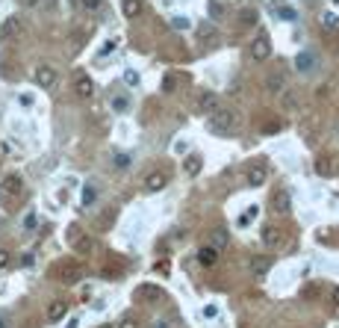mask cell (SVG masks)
Returning <instances> with one entry per match:
<instances>
[{"label": "cell", "instance_id": "6da1fadb", "mask_svg": "<svg viewBox=\"0 0 339 328\" xmlns=\"http://www.w3.org/2000/svg\"><path fill=\"white\" fill-rule=\"evenodd\" d=\"M210 124H212L215 133H233V130H236V113H233V110L218 106V110L210 116Z\"/></svg>", "mask_w": 339, "mask_h": 328}, {"label": "cell", "instance_id": "7a4b0ae2", "mask_svg": "<svg viewBox=\"0 0 339 328\" xmlns=\"http://www.w3.org/2000/svg\"><path fill=\"white\" fill-rule=\"evenodd\" d=\"M56 278L62 284H77L83 278V266L80 263H74V260H65V263L56 269Z\"/></svg>", "mask_w": 339, "mask_h": 328}, {"label": "cell", "instance_id": "3957f363", "mask_svg": "<svg viewBox=\"0 0 339 328\" xmlns=\"http://www.w3.org/2000/svg\"><path fill=\"white\" fill-rule=\"evenodd\" d=\"M269 53H271V42H269V35L260 33L257 39L251 42V59H254V62H266V59H269Z\"/></svg>", "mask_w": 339, "mask_h": 328}, {"label": "cell", "instance_id": "277c9868", "mask_svg": "<svg viewBox=\"0 0 339 328\" xmlns=\"http://www.w3.org/2000/svg\"><path fill=\"white\" fill-rule=\"evenodd\" d=\"M195 35H198L201 45H207V47H215V45H218V30H215V24H212V21H204L198 27V33H195Z\"/></svg>", "mask_w": 339, "mask_h": 328}, {"label": "cell", "instance_id": "5b68a950", "mask_svg": "<svg viewBox=\"0 0 339 328\" xmlns=\"http://www.w3.org/2000/svg\"><path fill=\"white\" fill-rule=\"evenodd\" d=\"M33 77H35V83H38L42 89H50V86H56V68H53V65H38Z\"/></svg>", "mask_w": 339, "mask_h": 328}, {"label": "cell", "instance_id": "8992f818", "mask_svg": "<svg viewBox=\"0 0 339 328\" xmlns=\"http://www.w3.org/2000/svg\"><path fill=\"white\" fill-rule=\"evenodd\" d=\"M21 30H24V21L18 18V15H12V18H6L0 35H3V42H12V39H18V35H21Z\"/></svg>", "mask_w": 339, "mask_h": 328}, {"label": "cell", "instance_id": "52a82bcc", "mask_svg": "<svg viewBox=\"0 0 339 328\" xmlns=\"http://www.w3.org/2000/svg\"><path fill=\"white\" fill-rule=\"evenodd\" d=\"M218 106H222V104H218V95H215V92H204L198 98V113H201V116H212Z\"/></svg>", "mask_w": 339, "mask_h": 328}, {"label": "cell", "instance_id": "ba28073f", "mask_svg": "<svg viewBox=\"0 0 339 328\" xmlns=\"http://www.w3.org/2000/svg\"><path fill=\"white\" fill-rule=\"evenodd\" d=\"M271 210L277 213V216H289V210H292L289 192H274V195H271Z\"/></svg>", "mask_w": 339, "mask_h": 328}, {"label": "cell", "instance_id": "9c48e42d", "mask_svg": "<svg viewBox=\"0 0 339 328\" xmlns=\"http://www.w3.org/2000/svg\"><path fill=\"white\" fill-rule=\"evenodd\" d=\"M74 92H77V98H92L94 95V83L89 74H77L74 77Z\"/></svg>", "mask_w": 339, "mask_h": 328}, {"label": "cell", "instance_id": "30bf717a", "mask_svg": "<svg viewBox=\"0 0 339 328\" xmlns=\"http://www.w3.org/2000/svg\"><path fill=\"white\" fill-rule=\"evenodd\" d=\"M21 189H24V180L18 175H6L0 180V192H3V195H18Z\"/></svg>", "mask_w": 339, "mask_h": 328}, {"label": "cell", "instance_id": "8fae6325", "mask_svg": "<svg viewBox=\"0 0 339 328\" xmlns=\"http://www.w3.org/2000/svg\"><path fill=\"white\" fill-rule=\"evenodd\" d=\"M165 184H168V175H165V172H151V175L145 177V192H159Z\"/></svg>", "mask_w": 339, "mask_h": 328}, {"label": "cell", "instance_id": "7c38bea8", "mask_svg": "<svg viewBox=\"0 0 339 328\" xmlns=\"http://www.w3.org/2000/svg\"><path fill=\"white\" fill-rule=\"evenodd\" d=\"M283 231L281 228H266V231H263V243H266V246L269 248H281L283 246Z\"/></svg>", "mask_w": 339, "mask_h": 328}, {"label": "cell", "instance_id": "4fadbf2b", "mask_svg": "<svg viewBox=\"0 0 339 328\" xmlns=\"http://www.w3.org/2000/svg\"><path fill=\"white\" fill-rule=\"evenodd\" d=\"M198 263H201V266H207V269H210V266H215V263H218V248L204 246L198 251Z\"/></svg>", "mask_w": 339, "mask_h": 328}, {"label": "cell", "instance_id": "5bb4252c", "mask_svg": "<svg viewBox=\"0 0 339 328\" xmlns=\"http://www.w3.org/2000/svg\"><path fill=\"white\" fill-rule=\"evenodd\" d=\"M139 299H145V302H159V299H163V287H156V284H142Z\"/></svg>", "mask_w": 339, "mask_h": 328}, {"label": "cell", "instance_id": "9a60e30c", "mask_svg": "<svg viewBox=\"0 0 339 328\" xmlns=\"http://www.w3.org/2000/svg\"><path fill=\"white\" fill-rule=\"evenodd\" d=\"M142 9H145L142 0H121V12H124V18H139Z\"/></svg>", "mask_w": 339, "mask_h": 328}, {"label": "cell", "instance_id": "2e32d148", "mask_svg": "<svg viewBox=\"0 0 339 328\" xmlns=\"http://www.w3.org/2000/svg\"><path fill=\"white\" fill-rule=\"evenodd\" d=\"M65 314H68V305H65V302H53V305L47 307V319H50V322L65 319Z\"/></svg>", "mask_w": 339, "mask_h": 328}, {"label": "cell", "instance_id": "e0dca14e", "mask_svg": "<svg viewBox=\"0 0 339 328\" xmlns=\"http://www.w3.org/2000/svg\"><path fill=\"white\" fill-rule=\"evenodd\" d=\"M269 269H271V260H269V258H254V260H251V275L263 278V275H266Z\"/></svg>", "mask_w": 339, "mask_h": 328}, {"label": "cell", "instance_id": "ac0fdd59", "mask_svg": "<svg viewBox=\"0 0 339 328\" xmlns=\"http://www.w3.org/2000/svg\"><path fill=\"white\" fill-rule=\"evenodd\" d=\"M263 184H266V169H260V166L248 169V187H263Z\"/></svg>", "mask_w": 339, "mask_h": 328}, {"label": "cell", "instance_id": "d6986e66", "mask_svg": "<svg viewBox=\"0 0 339 328\" xmlns=\"http://www.w3.org/2000/svg\"><path fill=\"white\" fill-rule=\"evenodd\" d=\"M210 240H212V248H227V243H230V236H227L224 228H212Z\"/></svg>", "mask_w": 339, "mask_h": 328}, {"label": "cell", "instance_id": "ffe728a7", "mask_svg": "<svg viewBox=\"0 0 339 328\" xmlns=\"http://www.w3.org/2000/svg\"><path fill=\"white\" fill-rule=\"evenodd\" d=\"M257 21H260L257 9H251V6H245V9L239 12V27H254Z\"/></svg>", "mask_w": 339, "mask_h": 328}, {"label": "cell", "instance_id": "44dd1931", "mask_svg": "<svg viewBox=\"0 0 339 328\" xmlns=\"http://www.w3.org/2000/svg\"><path fill=\"white\" fill-rule=\"evenodd\" d=\"M210 15H212V21H222L224 15H227V6L218 3V0H210Z\"/></svg>", "mask_w": 339, "mask_h": 328}, {"label": "cell", "instance_id": "7402d4cb", "mask_svg": "<svg viewBox=\"0 0 339 328\" xmlns=\"http://www.w3.org/2000/svg\"><path fill=\"white\" fill-rule=\"evenodd\" d=\"M266 89H269V92H281L283 89V74H269V77H266Z\"/></svg>", "mask_w": 339, "mask_h": 328}, {"label": "cell", "instance_id": "603a6c76", "mask_svg": "<svg viewBox=\"0 0 339 328\" xmlns=\"http://www.w3.org/2000/svg\"><path fill=\"white\" fill-rule=\"evenodd\" d=\"M336 15H333V12H325V15H322V30H325V33H333V30H336Z\"/></svg>", "mask_w": 339, "mask_h": 328}, {"label": "cell", "instance_id": "cb8c5ba5", "mask_svg": "<svg viewBox=\"0 0 339 328\" xmlns=\"http://www.w3.org/2000/svg\"><path fill=\"white\" fill-rule=\"evenodd\" d=\"M183 169H186V175H198L201 172V157H186V163H183Z\"/></svg>", "mask_w": 339, "mask_h": 328}, {"label": "cell", "instance_id": "d4e9b609", "mask_svg": "<svg viewBox=\"0 0 339 328\" xmlns=\"http://www.w3.org/2000/svg\"><path fill=\"white\" fill-rule=\"evenodd\" d=\"M257 213H260V207H248V210L242 213V216H239V225L245 228L248 222H254V219H257Z\"/></svg>", "mask_w": 339, "mask_h": 328}, {"label": "cell", "instance_id": "484cf974", "mask_svg": "<svg viewBox=\"0 0 339 328\" xmlns=\"http://www.w3.org/2000/svg\"><path fill=\"white\" fill-rule=\"evenodd\" d=\"M295 65H298V71H310L313 68V57H310V53H301V57L295 59Z\"/></svg>", "mask_w": 339, "mask_h": 328}, {"label": "cell", "instance_id": "4316f807", "mask_svg": "<svg viewBox=\"0 0 339 328\" xmlns=\"http://www.w3.org/2000/svg\"><path fill=\"white\" fill-rule=\"evenodd\" d=\"M316 172H318V175H330V172H333L328 157H318V160H316Z\"/></svg>", "mask_w": 339, "mask_h": 328}, {"label": "cell", "instance_id": "83f0119b", "mask_svg": "<svg viewBox=\"0 0 339 328\" xmlns=\"http://www.w3.org/2000/svg\"><path fill=\"white\" fill-rule=\"evenodd\" d=\"M163 89H165V92H174V89H177V74H165Z\"/></svg>", "mask_w": 339, "mask_h": 328}, {"label": "cell", "instance_id": "f1b7e54d", "mask_svg": "<svg viewBox=\"0 0 339 328\" xmlns=\"http://www.w3.org/2000/svg\"><path fill=\"white\" fill-rule=\"evenodd\" d=\"M94 198H97V189H94V187H86V189H83V204H92Z\"/></svg>", "mask_w": 339, "mask_h": 328}, {"label": "cell", "instance_id": "f546056e", "mask_svg": "<svg viewBox=\"0 0 339 328\" xmlns=\"http://www.w3.org/2000/svg\"><path fill=\"white\" fill-rule=\"evenodd\" d=\"M118 328H139V322H136L133 317H124L121 322H118Z\"/></svg>", "mask_w": 339, "mask_h": 328}, {"label": "cell", "instance_id": "4dcf8cb0", "mask_svg": "<svg viewBox=\"0 0 339 328\" xmlns=\"http://www.w3.org/2000/svg\"><path fill=\"white\" fill-rule=\"evenodd\" d=\"M112 106H115L118 113H124V110H127V98H121V95H118L115 101H112Z\"/></svg>", "mask_w": 339, "mask_h": 328}, {"label": "cell", "instance_id": "1f68e13d", "mask_svg": "<svg viewBox=\"0 0 339 328\" xmlns=\"http://www.w3.org/2000/svg\"><path fill=\"white\" fill-rule=\"evenodd\" d=\"M171 27H174V30H186V27H189V18H174V21H171Z\"/></svg>", "mask_w": 339, "mask_h": 328}, {"label": "cell", "instance_id": "d6a6232c", "mask_svg": "<svg viewBox=\"0 0 339 328\" xmlns=\"http://www.w3.org/2000/svg\"><path fill=\"white\" fill-rule=\"evenodd\" d=\"M124 80H127L130 86H139V74H136V71H127V74H124Z\"/></svg>", "mask_w": 339, "mask_h": 328}, {"label": "cell", "instance_id": "836d02e7", "mask_svg": "<svg viewBox=\"0 0 339 328\" xmlns=\"http://www.w3.org/2000/svg\"><path fill=\"white\" fill-rule=\"evenodd\" d=\"M83 6L89 12H94V9H101V0H83Z\"/></svg>", "mask_w": 339, "mask_h": 328}, {"label": "cell", "instance_id": "e575fe53", "mask_svg": "<svg viewBox=\"0 0 339 328\" xmlns=\"http://www.w3.org/2000/svg\"><path fill=\"white\" fill-rule=\"evenodd\" d=\"M215 314H218V307H215V305H207V307H204V317H207V319H212Z\"/></svg>", "mask_w": 339, "mask_h": 328}, {"label": "cell", "instance_id": "d590c367", "mask_svg": "<svg viewBox=\"0 0 339 328\" xmlns=\"http://www.w3.org/2000/svg\"><path fill=\"white\" fill-rule=\"evenodd\" d=\"M35 225H38V219H35L33 213H30V216H27V219H24V228H35Z\"/></svg>", "mask_w": 339, "mask_h": 328}, {"label": "cell", "instance_id": "8d00e7d4", "mask_svg": "<svg viewBox=\"0 0 339 328\" xmlns=\"http://www.w3.org/2000/svg\"><path fill=\"white\" fill-rule=\"evenodd\" d=\"M6 263H9V251H6V248H0V269H3Z\"/></svg>", "mask_w": 339, "mask_h": 328}, {"label": "cell", "instance_id": "74e56055", "mask_svg": "<svg viewBox=\"0 0 339 328\" xmlns=\"http://www.w3.org/2000/svg\"><path fill=\"white\" fill-rule=\"evenodd\" d=\"M263 130H266V133H281V130H283V124H266Z\"/></svg>", "mask_w": 339, "mask_h": 328}, {"label": "cell", "instance_id": "f35d334b", "mask_svg": "<svg viewBox=\"0 0 339 328\" xmlns=\"http://www.w3.org/2000/svg\"><path fill=\"white\" fill-rule=\"evenodd\" d=\"M112 50H115V42H106V45H104V50H101V57H106V53H112Z\"/></svg>", "mask_w": 339, "mask_h": 328}, {"label": "cell", "instance_id": "ab89813d", "mask_svg": "<svg viewBox=\"0 0 339 328\" xmlns=\"http://www.w3.org/2000/svg\"><path fill=\"white\" fill-rule=\"evenodd\" d=\"M174 154H186V142H183V139L174 142Z\"/></svg>", "mask_w": 339, "mask_h": 328}, {"label": "cell", "instance_id": "60d3db41", "mask_svg": "<svg viewBox=\"0 0 339 328\" xmlns=\"http://www.w3.org/2000/svg\"><path fill=\"white\" fill-rule=\"evenodd\" d=\"M21 266H33V254H24V258H21Z\"/></svg>", "mask_w": 339, "mask_h": 328}, {"label": "cell", "instance_id": "b9f144b4", "mask_svg": "<svg viewBox=\"0 0 339 328\" xmlns=\"http://www.w3.org/2000/svg\"><path fill=\"white\" fill-rule=\"evenodd\" d=\"M24 6H38V3H42V0H21Z\"/></svg>", "mask_w": 339, "mask_h": 328}, {"label": "cell", "instance_id": "7bdbcfd3", "mask_svg": "<svg viewBox=\"0 0 339 328\" xmlns=\"http://www.w3.org/2000/svg\"><path fill=\"white\" fill-rule=\"evenodd\" d=\"M333 302H336V305H339V287H336V290H333Z\"/></svg>", "mask_w": 339, "mask_h": 328}, {"label": "cell", "instance_id": "ee69618b", "mask_svg": "<svg viewBox=\"0 0 339 328\" xmlns=\"http://www.w3.org/2000/svg\"><path fill=\"white\" fill-rule=\"evenodd\" d=\"M153 328H168V322H156V325H153Z\"/></svg>", "mask_w": 339, "mask_h": 328}, {"label": "cell", "instance_id": "f6af8a7d", "mask_svg": "<svg viewBox=\"0 0 339 328\" xmlns=\"http://www.w3.org/2000/svg\"><path fill=\"white\" fill-rule=\"evenodd\" d=\"M101 328H115V325H101Z\"/></svg>", "mask_w": 339, "mask_h": 328}]
</instances>
